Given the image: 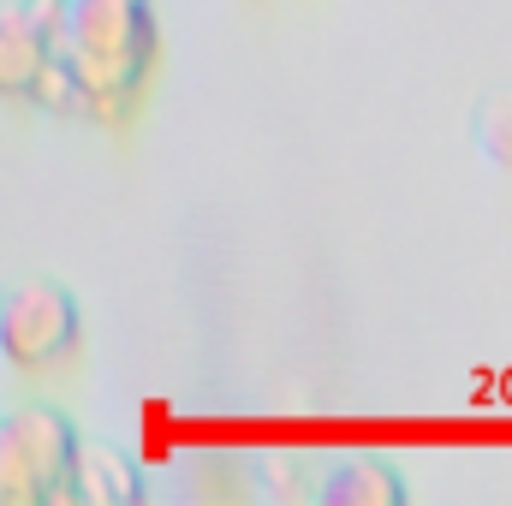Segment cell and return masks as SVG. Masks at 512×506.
Listing matches in <instances>:
<instances>
[{"mask_svg": "<svg viewBox=\"0 0 512 506\" xmlns=\"http://www.w3.org/2000/svg\"><path fill=\"white\" fill-rule=\"evenodd\" d=\"M161 66L155 0H48V78L36 108L84 126H126Z\"/></svg>", "mask_w": 512, "mask_h": 506, "instance_id": "cell-1", "label": "cell"}, {"mask_svg": "<svg viewBox=\"0 0 512 506\" xmlns=\"http://www.w3.org/2000/svg\"><path fill=\"white\" fill-rule=\"evenodd\" d=\"M78 346H84V316H78L72 286L30 274L0 292V364L6 370L42 376V370L72 364Z\"/></svg>", "mask_w": 512, "mask_h": 506, "instance_id": "cell-2", "label": "cell"}, {"mask_svg": "<svg viewBox=\"0 0 512 506\" xmlns=\"http://www.w3.org/2000/svg\"><path fill=\"white\" fill-rule=\"evenodd\" d=\"M78 459V429L54 405L0 411V506L66 501Z\"/></svg>", "mask_w": 512, "mask_h": 506, "instance_id": "cell-3", "label": "cell"}, {"mask_svg": "<svg viewBox=\"0 0 512 506\" xmlns=\"http://www.w3.org/2000/svg\"><path fill=\"white\" fill-rule=\"evenodd\" d=\"M48 78V0H0V102H36Z\"/></svg>", "mask_w": 512, "mask_h": 506, "instance_id": "cell-4", "label": "cell"}, {"mask_svg": "<svg viewBox=\"0 0 512 506\" xmlns=\"http://www.w3.org/2000/svg\"><path fill=\"white\" fill-rule=\"evenodd\" d=\"M66 501H90V506H131L143 501V483L131 471L126 453L114 447H96V441H78V459H72V489Z\"/></svg>", "mask_w": 512, "mask_h": 506, "instance_id": "cell-5", "label": "cell"}, {"mask_svg": "<svg viewBox=\"0 0 512 506\" xmlns=\"http://www.w3.org/2000/svg\"><path fill=\"white\" fill-rule=\"evenodd\" d=\"M316 501L328 506H387L405 501V477L387 459H334L328 477L316 483Z\"/></svg>", "mask_w": 512, "mask_h": 506, "instance_id": "cell-6", "label": "cell"}, {"mask_svg": "<svg viewBox=\"0 0 512 506\" xmlns=\"http://www.w3.org/2000/svg\"><path fill=\"white\" fill-rule=\"evenodd\" d=\"M471 149L495 173H512V84H495L477 102V114H471Z\"/></svg>", "mask_w": 512, "mask_h": 506, "instance_id": "cell-7", "label": "cell"}]
</instances>
